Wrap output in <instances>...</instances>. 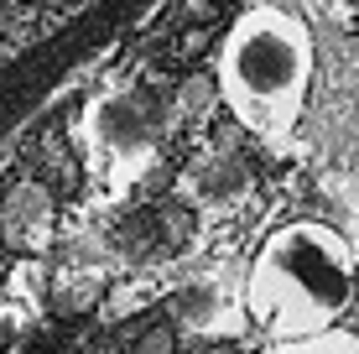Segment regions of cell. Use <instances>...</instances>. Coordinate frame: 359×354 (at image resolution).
Here are the masks:
<instances>
[{"instance_id":"1","label":"cell","mask_w":359,"mask_h":354,"mask_svg":"<svg viewBox=\"0 0 359 354\" xmlns=\"http://www.w3.org/2000/svg\"><path fill=\"white\" fill-rule=\"evenodd\" d=\"M313 68V27L281 0H250L219 42L214 94L224 100L240 130L261 136L266 146H287L307 115Z\"/></svg>"},{"instance_id":"2","label":"cell","mask_w":359,"mask_h":354,"mask_svg":"<svg viewBox=\"0 0 359 354\" xmlns=\"http://www.w3.org/2000/svg\"><path fill=\"white\" fill-rule=\"evenodd\" d=\"M359 302V250L323 219H292L271 229L245 271V313L271 344L339 328Z\"/></svg>"},{"instance_id":"3","label":"cell","mask_w":359,"mask_h":354,"mask_svg":"<svg viewBox=\"0 0 359 354\" xmlns=\"http://www.w3.org/2000/svg\"><path fill=\"white\" fill-rule=\"evenodd\" d=\"M271 354H359V334L349 328H323V334L292 339V344H276Z\"/></svg>"}]
</instances>
